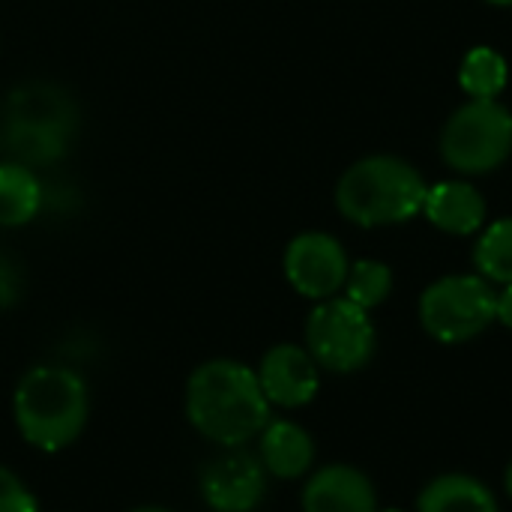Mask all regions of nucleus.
Listing matches in <instances>:
<instances>
[{
  "label": "nucleus",
  "mask_w": 512,
  "mask_h": 512,
  "mask_svg": "<svg viewBox=\"0 0 512 512\" xmlns=\"http://www.w3.org/2000/svg\"><path fill=\"white\" fill-rule=\"evenodd\" d=\"M186 417L213 444L240 447L270 423V402L258 375L234 360L198 366L186 384Z\"/></svg>",
  "instance_id": "1"
},
{
  "label": "nucleus",
  "mask_w": 512,
  "mask_h": 512,
  "mask_svg": "<svg viewBox=\"0 0 512 512\" xmlns=\"http://www.w3.org/2000/svg\"><path fill=\"white\" fill-rule=\"evenodd\" d=\"M87 411V384L63 366L30 369L12 396V414L21 438L42 453L69 447L81 435Z\"/></svg>",
  "instance_id": "2"
},
{
  "label": "nucleus",
  "mask_w": 512,
  "mask_h": 512,
  "mask_svg": "<svg viewBox=\"0 0 512 512\" xmlns=\"http://www.w3.org/2000/svg\"><path fill=\"white\" fill-rule=\"evenodd\" d=\"M423 201V177L405 159L396 156L360 159L342 174L336 186V204L342 216L363 228L408 222L423 210Z\"/></svg>",
  "instance_id": "3"
},
{
  "label": "nucleus",
  "mask_w": 512,
  "mask_h": 512,
  "mask_svg": "<svg viewBox=\"0 0 512 512\" xmlns=\"http://www.w3.org/2000/svg\"><path fill=\"white\" fill-rule=\"evenodd\" d=\"M78 129V108L66 90L30 81L12 90L6 105V150L21 165H51L66 156Z\"/></svg>",
  "instance_id": "4"
},
{
  "label": "nucleus",
  "mask_w": 512,
  "mask_h": 512,
  "mask_svg": "<svg viewBox=\"0 0 512 512\" xmlns=\"http://www.w3.org/2000/svg\"><path fill=\"white\" fill-rule=\"evenodd\" d=\"M498 294L483 276H444L420 297L423 330L444 345L480 336L495 321Z\"/></svg>",
  "instance_id": "5"
},
{
  "label": "nucleus",
  "mask_w": 512,
  "mask_h": 512,
  "mask_svg": "<svg viewBox=\"0 0 512 512\" xmlns=\"http://www.w3.org/2000/svg\"><path fill=\"white\" fill-rule=\"evenodd\" d=\"M306 351L327 372H360L375 354V327L369 312L354 306L348 297L321 300L306 321Z\"/></svg>",
  "instance_id": "6"
},
{
  "label": "nucleus",
  "mask_w": 512,
  "mask_h": 512,
  "mask_svg": "<svg viewBox=\"0 0 512 512\" xmlns=\"http://www.w3.org/2000/svg\"><path fill=\"white\" fill-rule=\"evenodd\" d=\"M512 150V114L495 99H474L462 105L441 138L444 159L465 174H486L498 168Z\"/></svg>",
  "instance_id": "7"
},
{
  "label": "nucleus",
  "mask_w": 512,
  "mask_h": 512,
  "mask_svg": "<svg viewBox=\"0 0 512 512\" xmlns=\"http://www.w3.org/2000/svg\"><path fill=\"white\" fill-rule=\"evenodd\" d=\"M348 255L330 234H300L285 249V276L291 288L309 300H330L348 279Z\"/></svg>",
  "instance_id": "8"
},
{
  "label": "nucleus",
  "mask_w": 512,
  "mask_h": 512,
  "mask_svg": "<svg viewBox=\"0 0 512 512\" xmlns=\"http://www.w3.org/2000/svg\"><path fill=\"white\" fill-rule=\"evenodd\" d=\"M267 468L246 450H228L201 471V495L213 512H252L267 492Z\"/></svg>",
  "instance_id": "9"
},
{
  "label": "nucleus",
  "mask_w": 512,
  "mask_h": 512,
  "mask_svg": "<svg viewBox=\"0 0 512 512\" xmlns=\"http://www.w3.org/2000/svg\"><path fill=\"white\" fill-rule=\"evenodd\" d=\"M312 354L300 345H276L264 354L258 366V384L270 405L303 408L318 396L321 375Z\"/></svg>",
  "instance_id": "10"
},
{
  "label": "nucleus",
  "mask_w": 512,
  "mask_h": 512,
  "mask_svg": "<svg viewBox=\"0 0 512 512\" xmlns=\"http://www.w3.org/2000/svg\"><path fill=\"white\" fill-rule=\"evenodd\" d=\"M303 512H378L372 480L351 465H327L303 489Z\"/></svg>",
  "instance_id": "11"
},
{
  "label": "nucleus",
  "mask_w": 512,
  "mask_h": 512,
  "mask_svg": "<svg viewBox=\"0 0 512 512\" xmlns=\"http://www.w3.org/2000/svg\"><path fill=\"white\" fill-rule=\"evenodd\" d=\"M423 213L435 228L465 237V234H474L483 225L486 201L474 186L450 180V183H438V186L426 189Z\"/></svg>",
  "instance_id": "12"
},
{
  "label": "nucleus",
  "mask_w": 512,
  "mask_h": 512,
  "mask_svg": "<svg viewBox=\"0 0 512 512\" xmlns=\"http://www.w3.org/2000/svg\"><path fill=\"white\" fill-rule=\"evenodd\" d=\"M315 444L309 432L291 420H273L261 432V465L282 480H297L312 468Z\"/></svg>",
  "instance_id": "13"
},
{
  "label": "nucleus",
  "mask_w": 512,
  "mask_h": 512,
  "mask_svg": "<svg viewBox=\"0 0 512 512\" xmlns=\"http://www.w3.org/2000/svg\"><path fill=\"white\" fill-rule=\"evenodd\" d=\"M417 512H498V501L477 477L441 474L420 492Z\"/></svg>",
  "instance_id": "14"
},
{
  "label": "nucleus",
  "mask_w": 512,
  "mask_h": 512,
  "mask_svg": "<svg viewBox=\"0 0 512 512\" xmlns=\"http://www.w3.org/2000/svg\"><path fill=\"white\" fill-rule=\"evenodd\" d=\"M42 207V186L21 162L0 165V225H27Z\"/></svg>",
  "instance_id": "15"
},
{
  "label": "nucleus",
  "mask_w": 512,
  "mask_h": 512,
  "mask_svg": "<svg viewBox=\"0 0 512 512\" xmlns=\"http://www.w3.org/2000/svg\"><path fill=\"white\" fill-rule=\"evenodd\" d=\"M459 81H462L468 96L495 99L507 87V60L495 48L480 45V48L465 54L462 69H459Z\"/></svg>",
  "instance_id": "16"
},
{
  "label": "nucleus",
  "mask_w": 512,
  "mask_h": 512,
  "mask_svg": "<svg viewBox=\"0 0 512 512\" xmlns=\"http://www.w3.org/2000/svg\"><path fill=\"white\" fill-rule=\"evenodd\" d=\"M474 264L486 282L512 285V219L492 222L474 249Z\"/></svg>",
  "instance_id": "17"
},
{
  "label": "nucleus",
  "mask_w": 512,
  "mask_h": 512,
  "mask_svg": "<svg viewBox=\"0 0 512 512\" xmlns=\"http://www.w3.org/2000/svg\"><path fill=\"white\" fill-rule=\"evenodd\" d=\"M393 291V273L387 264L381 261H357L351 270H348V279H345V297L360 306V309H375L381 306Z\"/></svg>",
  "instance_id": "18"
},
{
  "label": "nucleus",
  "mask_w": 512,
  "mask_h": 512,
  "mask_svg": "<svg viewBox=\"0 0 512 512\" xmlns=\"http://www.w3.org/2000/svg\"><path fill=\"white\" fill-rule=\"evenodd\" d=\"M0 512H39L30 489L0 465Z\"/></svg>",
  "instance_id": "19"
},
{
  "label": "nucleus",
  "mask_w": 512,
  "mask_h": 512,
  "mask_svg": "<svg viewBox=\"0 0 512 512\" xmlns=\"http://www.w3.org/2000/svg\"><path fill=\"white\" fill-rule=\"evenodd\" d=\"M15 297H18V273L6 261H0V306H12Z\"/></svg>",
  "instance_id": "20"
},
{
  "label": "nucleus",
  "mask_w": 512,
  "mask_h": 512,
  "mask_svg": "<svg viewBox=\"0 0 512 512\" xmlns=\"http://www.w3.org/2000/svg\"><path fill=\"white\" fill-rule=\"evenodd\" d=\"M495 321H501L504 327L512 330V285H507L495 300Z\"/></svg>",
  "instance_id": "21"
},
{
  "label": "nucleus",
  "mask_w": 512,
  "mask_h": 512,
  "mask_svg": "<svg viewBox=\"0 0 512 512\" xmlns=\"http://www.w3.org/2000/svg\"><path fill=\"white\" fill-rule=\"evenodd\" d=\"M504 486H507V495L512 498V462L507 465V474H504Z\"/></svg>",
  "instance_id": "22"
},
{
  "label": "nucleus",
  "mask_w": 512,
  "mask_h": 512,
  "mask_svg": "<svg viewBox=\"0 0 512 512\" xmlns=\"http://www.w3.org/2000/svg\"><path fill=\"white\" fill-rule=\"evenodd\" d=\"M129 512H168V510H162V507H138V510H129Z\"/></svg>",
  "instance_id": "23"
},
{
  "label": "nucleus",
  "mask_w": 512,
  "mask_h": 512,
  "mask_svg": "<svg viewBox=\"0 0 512 512\" xmlns=\"http://www.w3.org/2000/svg\"><path fill=\"white\" fill-rule=\"evenodd\" d=\"M489 3H498V6H512V0H489Z\"/></svg>",
  "instance_id": "24"
},
{
  "label": "nucleus",
  "mask_w": 512,
  "mask_h": 512,
  "mask_svg": "<svg viewBox=\"0 0 512 512\" xmlns=\"http://www.w3.org/2000/svg\"><path fill=\"white\" fill-rule=\"evenodd\" d=\"M381 512H402V510H381Z\"/></svg>",
  "instance_id": "25"
}]
</instances>
